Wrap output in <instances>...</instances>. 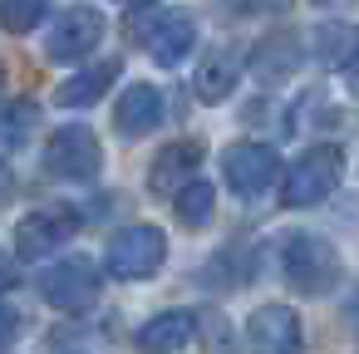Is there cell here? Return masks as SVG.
Listing matches in <instances>:
<instances>
[{
    "instance_id": "cell-2",
    "label": "cell",
    "mask_w": 359,
    "mask_h": 354,
    "mask_svg": "<svg viewBox=\"0 0 359 354\" xmlns=\"http://www.w3.org/2000/svg\"><path fill=\"white\" fill-rule=\"evenodd\" d=\"M339 148H330V143H320V148H310V153H300L290 168H285V207H315V202H325L330 192H334V182H339Z\"/></svg>"
},
{
    "instance_id": "cell-14",
    "label": "cell",
    "mask_w": 359,
    "mask_h": 354,
    "mask_svg": "<svg viewBox=\"0 0 359 354\" xmlns=\"http://www.w3.org/2000/svg\"><path fill=\"white\" fill-rule=\"evenodd\" d=\"M114 79H118V60H99L94 69H84V74L65 79V84L55 89V104H65V109H84V104H94Z\"/></svg>"
},
{
    "instance_id": "cell-22",
    "label": "cell",
    "mask_w": 359,
    "mask_h": 354,
    "mask_svg": "<svg viewBox=\"0 0 359 354\" xmlns=\"http://www.w3.org/2000/svg\"><path fill=\"white\" fill-rule=\"evenodd\" d=\"M0 89H6V69H0Z\"/></svg>"
},
{
    "instance_id": "cell-12",
    "label": "cell",
    "mask_w": 359,
    "mask_h": 354,
    "mask_svg": "<svg viewBox=\"0 0 359 354\" xmlns=\"http://www.w3.org/2000/svg\"><path fill=\"white\" fill-rule=\"evenodd\" d=\"M236 79H241V50L217 45V50H207V60L197 64V99H202V104H222V99L236 89Z\"/></svg>"
},
{
    "instance_id": "cell-18",
    "label": "cell",
    "mask_w": 359,
    "mask_h": 354,
    "mask_svg": "<svg viewBox=\"0 0 359 354\" xmlns=\"http://www.w3.org/2000/svg\"><path fill=\"white\" fill-rule=\"evenodd\" d=\"M202 339L212 344V354H236V344H231V325H226L222 315H202Z\"/></svg>"
},
{
    "instance_id": "cell-5",
    "label": "cell",
    "mask_w": 359,
    "mask_h": 354,
    "mask_svg": "<svg viewBox=\"0 0 359 354\" xmlns=\"http://www.w3.org/2000/svg\"><path fill=\"white\" fill-rule=\"evenodd\" d=\"M168 256V236L158 226H123L114 241H109V271L118 280H143L163 266Z\"/></svg>"
},
{
    "instance_id": "cell-20",
    "label": "cell",
    "mask_w": 359,
    "mask_h": 354,
    "mask_svg": "<svg viewBox=\"0 0 359 354\" xmlns=\"http://www.w3.org/2000/svg\"><path fill=\"white\" fill-rule=\"evenodd\" d=\"M11 192H15V172H11V163H0V207L11 202Z\"/></svg>"
},
{
    "instance_id": "cell-10",
    "label": "cell",
    "mask_w": 359,
    "mask_h": 354,
    "mask_svg": "<svg viewBox=\"0 0 359 354\" xmlns=\"http://www.w3.org/2000/svg\"><path fill=\"white\" fill-rule=\"evenodd\" d=\"M192 45H197V25H192V15H182V11H163L158 25H153L148 40H143V50H148L158 64H177V60H187Z\"/></svg>"
},
{
    "instance_id": "cell-1",
    "label": "cell",
    "mask_w": 359,
    "mask_h": 354,
    "mask_svg": "<svg viewBox=\"0 0 359 354\" xmlns=\"http://www.w3.org/2000/svg\"><path fill=\"white\" fill-rule=\"evenodd\" d=\"M280 271H285V280H290L300 295H320V290H330V280L339 275V261H334L330 241H320V236H310V231H295V236H285Z\"/></svg>"
},
{
    "instance_id": "cell-6",
    "label": "cell",
    "mask_w": 359,
    "mask_h": 354,
    "mask_svg": "<svg viewBox=\"0 0 359 354\" xmlns=\"http://www.w3.org/2000/svg\"><path fill=\"white\" fill-rule=\"evenodd\" d=\"M104 40V15L89 11V6H69L60 11V20L50 25V40H45V55L55 64H69V60H84L89 50H99Z\"/></svg>"
},
{
    "instance_id": "cell-9",
    "label": "cell",
    "mask_w": 359,
    "mask_h": 354,
    "mask_svg": "<svg viewBox=\"0 0 359 354\" xmlns=\"http://www.w3.org/2000/svg\"><path fill=\"white\" fill-rule=\"evenodd\" d=\"M300 320L285 305H261L246 320V349L251 354H300Z\"/></svg>"
},
{
    "instance_id": "cell-16",
    "label": "cell",
    "mask_w": 359,
    "mask_h": 354,
    "mask_svg": "<svg viewBox=\"0 0 359 354\" xmlns=\"http://www.w3.org/2000/svg\"><path fill=\"white\" fill-rule=\"evenodd\" d=\"M212 207H217V192H212L207 182H187V187L177 192V222H182L187 231H202V226L212 222Z\"/></svg>"
},
{
    "instance_id": "cell-21",
    "label": "cell",
    "mask_w": 359,
    "mask_h": 354,
    "mask_svg": "<svg viewBox=\"0 0 359 354\" xmlns=\"http://www.w3.org/2000/svg\"><path fill=\"white\" fill-rule=\"evenodd\" d=\"M11 285H15V271H11V256L0 251V290H11Z\"/></svg>"
},
{
    "instance_id": "cell-19",
    "label": "cell",
    "mask_w": 359,
    "mask_h": 354,
    "mask_svg": "<svg viewBox=\"0 0 359 354\" xmlns=\"http://www.w3.org/2000/svg\"><path fill=\"white\" fill-rule=\"evenodd\" d=\"M15 339V310H6V305H0V349H6Z\"/></svg>"
},
{
    "instance_id": "cell-3",
    "label": "cell",
    "mask_w": 359,
    "mask_h": 354,
    "mask_svg": "<svg viewBox=\"0 0 359 354\" xmlns=\"http://www.w3.org/2000/svg\"><path fill=\"white\" fill-rule=\"evenodd\" d=\"M45 168H50L55 177H65V182H94L99 168H104V148H99V138H94L89 128L69 123V128H60V133L50 138Z\"/></svg>"
},
{
    "instance_id": "cell-17",
    "label": "cell",
    "mask_w": 359,
    "mask_h": 354,
    "mask_svg": "<svg viewBox=\"0 0 359 354\" xmlns=\"http://www.w3.org/2000/svg\"><path fill=\"white\" fill-rule=\"evenodd\" d=\"M45 11H50V0H0V25L11 35H25L45 20Z\"/></svg>"
},
{
    "instance_id": "cell-13",
    "label": "cell",
    "mask_w": 359,
    "mask_h": 354,
    "mask_svg": "<svg viewBox=\"0 0 359 354\" xmlns=\"http://www.w3.org/2000/svg\"><path fill=\"white\" fill-rule=\"evenodd\" d=\"M192 334H197V315H192V310H168V315H153V320L138 329V349H143V354H172V349H182Z\"/></svg>"
},
{
    "instance_id": "cell-8",
    "label": "cell",
    "mask_w": 359,
    "mask_h": 354,
    "mask_svg": "<svg viewBox=\"0 0 359 354\" xmlns=\"http://www.w3.org/2000/svg\"><path fill=\"white\" fill-rule=\"evenodd\" d=\"M40 295L55 305V310H84V305H94V295H99V271H94V261H84V256H69V261H60V266H50L45 275H40Z\"/></svg>"
},
{
    "instance_id": "cell-4",
    "label": "cell",
    "mask_w": 359,
    "mask_h": 354,
    "mask_svg": "<svg viewBox=\"0 0 359 354\" xmlns=\"http://www.w3.org/2000/svg\"><path fill=\"white\" fill-rule=\"evenodd\" d=\"M74 231H79V212H74V207H65V202L40 207V212H30V217L15 226V256H20V261H45V256L60 251Z\"/></svg>"
},
{
    "instance_id": "cell-11",
    "label": "cell",
    "mask_w": 359,
    "mask_h": 354,
    "mask_svg": "<svg viewBox=\"0 0 359 354\" xmlns=\"http://www.w3.org/2000/svg\"><path fill=\"white\" fill-rule=\"evenodd\" d=\"M158 118H163V94L153 84H128L123 99H118V109H114L118 133L123 138H143V133L158 128Z\"/></svg>"
},
{
    "instance_id": "cell-7",
    "label": "cell",
    "mask_w": 359,
    "mask_h": 354,
    "mask_svg": "<svg viewBox=\"0 0 359 354\" xmlns=\"http://www.w3.org/2000/svg\"><path fill=\"white\" fill-rule=\"evenodd\" d=\"M222 172H226V187H231L236 197H261V192L276 182L280 158H276V148H266V143H231V148L222 153Z\"/></svg>"
},
{
    "instance_id": "cell-15",
    "label": "cell",
    "mask_w": 359,
    "mask_h": 354,
    "mask_svg": "<svg viewBox=\"0 0 359 354\" xmlns=\"http://www.w3.org/2000/svg\"><path fill=\"white\" fill-rule=\"evenodd\" d=\"M197 163H202V148H197V143H168V148L153 158L148 187H153V192H168V187H177Z\"/></svg>"
}]
</instances>
